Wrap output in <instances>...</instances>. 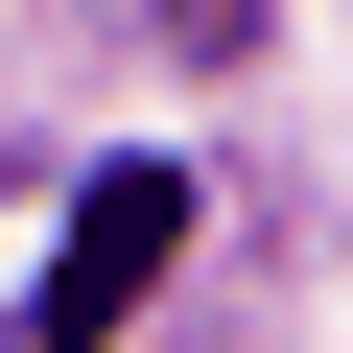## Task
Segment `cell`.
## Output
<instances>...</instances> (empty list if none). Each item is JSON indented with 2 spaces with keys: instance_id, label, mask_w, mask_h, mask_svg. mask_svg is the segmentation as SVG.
<instances>
[{
  "instance_id": "1",
  "label": "cell",
  "mask_w": 353,
  "mask_h": 353,
  "mask_svg": "<svg viewBox=\"0 0 353 353\" xmlns=\"http://www.w3.org/2000/svg\"><path fill=\"white\" fill-rule=\"evenodd\" d=\"M165 259H189V165H94V212H71V259L24 283V353H118V330L165 306Z\"/></svg>"
}]
</instances>
